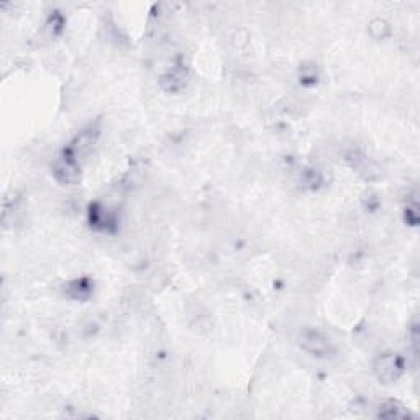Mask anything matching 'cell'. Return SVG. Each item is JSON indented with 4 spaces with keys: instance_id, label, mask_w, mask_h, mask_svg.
<instances>
[{
    "instance_id": "1",
    "label": "cell",
    "mask_w": 420,
    "mask_h": 420,
    "mask_svg": "<svg viewBox=\"0 0 420 420\" xmlns=\"http://www.w3.org/2000/svg\"><path fill=\"white\" fill-rule=\"evenodd\" d=\"M375 373L382 382L398 381L404 373V359L398 353H384L376 359Z\"/></svg>"
},
{
    "instance_id": "2",
    "label": "cell",
    "mask_w": 420,
    "mask_h": 420,
    "mask_svg": "<svg viewBox=\"0 0 420 420\" xmlns=\"http://www.w3.org/2000/svg\"><path fill=\"white\" fill-rule=\"evenodd\" d=\"M299 342H301V347L304 352L314 354V357L324 358L333 353L332 342L319 330H304Z\"/></svg>"
},
{
    "instance_id": "3",
    "label": "cell",
    "mask_w": 420,
    "mask_h": 420,
    "mask_svg": "<svg viewBox=\"0 0 420 420\" xmlns=\"http://www.w3.org/2000/svg\"><path fill=\"white\" fill-rule=\"evenodd\" d=\"M53 174L61 184H76L81 179V170H79V161L71 156H63L53 166Z\"/></svg>"
},
{
    "instance_id": "4",
    "label": "cell",
    "mask_w": 420,
    "mask_h": 420,
    "mask_svg": "<svg viewBox=\"0 0 420 420\" xmlns=\"http://www.w3.org/2000/svg\"><path fill=\"white\" fill-rule=\"evenodd\" d=\"M97 137H99V132H97L96 128L82 130V132L73 140L68 156H71L77 161L79 158L89 155V151L94 148V144L97 142Z\"/></svg>"
},
{
    "instance_id": "5",
    "label": "cell",
    "mask_w": 420,
    "mask_h": 420,
    "mask_svg": "<svg viewBox=\"0 0 420 420\" xmlns=\"http://www.w3.org/2000/svg\"><path fill=\"white\" fill-rule=\"evenodd\" d=\"M377 415L382 419H403V417H409L410 412L403 404H399L398 400H387V403L381 405Z\"/></svg>"
},
{
    "instance_id": "6",
    "label": "cell",
    "mask_w": 420,
    "mask_h": 420,
    "mask_svg": "<svg viewBox=\"0 0 420 420\" xmlns=\"http://www.w3.org/2000/svg\"><path fill=\"white\" fill-rule=\"evenodd\" d=\"M163 84H165L167 91H172V92L179 91L181 87L186 86V71H183V69H174V71L167 74Z\"/></svg>"
}]
</instances>
